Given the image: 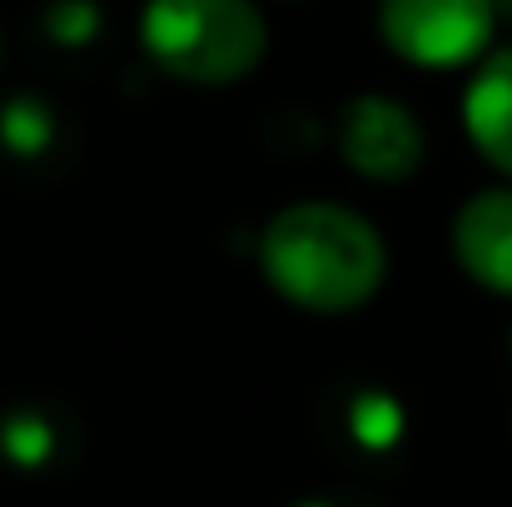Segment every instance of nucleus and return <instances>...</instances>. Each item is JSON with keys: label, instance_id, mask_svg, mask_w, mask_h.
<instances>
[{"label": "nucleus", "instance_id": "obj_1", "mask_svg": "<svg viewBox=\"0 0 512 507\" xmlns=\"http://www.w3.org/2000/svg\"><path fill=\"white\" fill-rule=\"evenodd\" d=\"M259 264L289 304L309 314H353L383 289L388 249L363 214L314 199L269 219Z\"/></svg>", "mask_w": 512, "mask_h": 507}, {"label": "nucleus", "instance_id": "obj_2", "mask_svg": "<svg viewBox=\"0 0 512 507\" xmlns=\"http://www.w3.org/2000/svg\"><path fill=\"white\" fill-rule=\"evenodd\" d=\"M140 45L184 85H234L259 70L269 25L254 0H145Z\"/></svg>", "mask_w": 512, "mask_h": 507}, {"label": "nucleus", "instance_id": "obj_3", "mask_svg": "<svg viewBox=\"0 0 512 507\" xmlns=\"http://www.w3.org/2000/svg\"><path fill=\"white\" fill-rule=\"evenodd\" d=\"M498 15L488 0H378V35L393 55L423 70H458L493 45Z\"/></svg>", "mask_w": 512, "mask_h": 507}, {"label": "nucleus", "instance_id": "obj_4", "mask_svg": "<svg viewBox=\"0 0 512 507\" xmlns=\"http://www.w3.org/2000/svg\"><path fill=\"white\" fill-rule=\"evenodd\" d=\"M339 150L363 179L393 184V179H408L413 169L423 165V130L398 100L358 95L343 110Z\"/></svg>", "mask_w": 512, "mask_h": 507}, {"label": "nucleus", "instance_id": "obj_5", "mask_svg": "<svg viewBox=\"0 0 512 507\" xmlns=\"http://www.w3.org/2000/svg\"><path fill=\"white\" fill-rule=\"evenodd\" d=\"M453 259L473 284L512 294V189H483L458 209Z\"/></svg>", "mask_w": 512, "mask_h": 507}, {"label": "nucleus", "instance_id": "obj_6", "mask_svg": "<svg viewBox=\"0 0 512 507\" xmlns=\"http://www.w3.org/2000/svg\"><path fill=\"white\" fill-rule=\"evenodd\" d=\"M463 130L493 169L512 174V50H498L478 65L463 95Z\"/></svg>", "mask_w": 512, "mask_h": 507}, {"label": "nucleus", "instance_id": "obj_7", "mask_svg": "<svg viewBox=\"0 0 512 507\" xmlns=\"http://www.w3.org/2000/svg\"><path fill=\"white\" fill-rule=\"evenodd\" d=\"M0 140H5L15 155H40L45 140H50V115H45V105H35V100H10V105L0 110Z\"/></svg>", "mask_w": 512, "mask_h": 507}, {"label": "nucleus", "instance_id": "obj_8", "mask_svg": "<svg viewBox=\"0 0 512 507\" xmlns=\"http://www.w3.org/2000/svg\"><path fill=\"white\" fill-rule=\"evenodd\" d=\"M353 428L368 438V443H393V428H398V413L388 398H363L353 408Z\"/></svg>", "mask_w": 512, "mask_h": 507}, {"label": "nucleus", "instance_id": "obj_9", "mask_svg": "<svg viewBox=\"0 0 512 507\" xmlns=\"http://www.w3.org/2000/svg\"><path fill=\"white\" fill-rule=\"evenodd\" d=\"M45 25H50L55 40H70V45H75V40H85V35L95 30V10H90L85 0H60Z\"/></svg>", "mask_w": 512, "mask_h": 507}, {"label": "nucleus", "instance_id": "obj_10", "mask_svg": "<svg viewBox=\"0 0 512 507\" xmlns=\"http://www.w3.org/2000/svg\"><path fill=\"white\" fill-rule=\"evenodd\" d=\"M493 5V15H503V20H512V0H488Z\"/></svg>", "mask_w": 512, "mask_h": 507}]
</instances>
